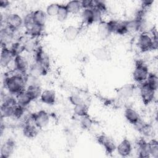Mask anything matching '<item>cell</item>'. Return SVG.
I'll return each mask as SVG.
<instances>
[{
    "mask_svg": "<svg viewBox=\"0 0 158 158\" xmlns=\"http://www.w3.org/2000/svg\"><path fill=\"white\" fill-rule=\"evenodd\" d=\"M27 83L26 77L22 74L12 75L5 78L4 85L6 89L12 94H17L24 90Z\"/></svg>",
    "mask_w": 158,
    "mask_h": 158,
    "instance_id": "6da1fadb",
    "label": "cell"
},
{
    "mask_svg": "<svg viewBox=\"0 0 158 158\" xmlns=\"http://www.w3.org/2000/svg\"><path fill=\"white\" fill-rule=\"evenodd\" d=\"M138 45L139 50L143 52L156 49L157 47V42L154 41L152 37L147 33L143 32L138 38Z\"/></svg>",
    "mask_w": 158,
    "mask_h": 158,
    "instance_id": "7a4b0ae2",
    "label": "cell"
},
{
    "mask_svg": "<svg viewBox=\"0 0 158 158\" xmlns=\"http://www.w3.org/2000/svg\"><path fill=\"white\" fill-rule=\"evenodd\" d=\"M149 73L148 66L141 60L136 61L133 72V78L135 81L139 83L146 81Z\"/></svg>",
    "mask_w": 158,
    "mask_h": 158,
    "instance_id": "3957f363",
    "label": "cell"
},
{
    "mask_svg": "<svg viewBox=\"0 0 158 158\" xmlns=\"http://www.w3.org/2000/svg\"><path fill=\"white\" fill-rule=\"evenodd\" d=\"M155 92L156 91L150 87L146 81L141 83L139 93L143 102L145 105H148L153 101L155 97Z\"/></svg>",
    "mask_w": 158,
    "mask_h": 158,
    "instance_id": "277c9868",
    "label": "cell"
},
{
    "mask_svg": "<svg viewBox=\"0 0 158 158\" xmlns=\"http://www.w3.org/2000/svg\"><path fill=\"white\" fill-rule=\"evenodd\" d=\"M31 118L38 128H43L49 123V115L44 110H41L31 115Z\"/></svg>",
    "mask_w": 158,
    "mask_h": 158,
    "instance_id": "5b68a950",
    "label": "cell"
},
{
    "mask_svg": "<svg viewBox=\"0 0 158 158\" xmlns=\"http://www.w3.org/2000/svg\"><path fill=\"white\" fill-rule=\"evenodd\" d=\"M96 139L98 143L104 148L107 154H112L116 150L117 146L115 141L110 137L104 134H101L97 136Z\"/></svg>",
    "mask_w": 158,
    "mask_h": 158,
    "instance_id": "8992f818",
    "label": "cell"
},
{
    "mask_svg": "<svg viewBox=\"0 0 158 158\" xmlns=\"http://www.w3.org/2000/svg\"><path fill=\"white\" fill-rule=\"evenodd\" d=\"M5 23L7 27L15 31L23 24V20L19 14L15 13H10L6 17Z\"/></svg>",
    "mask_w": 158,
    "mask_h": 158,
    "instance_id": "52a82bcc",
    "label": "cell"
},
{
    "mask_svg": "<svg viewBox=\"0 0 158 158\" xmlns=\"http://www.w3.org/2000/svg\"><path fill=\"white\" fill-rule=\"evenodd\" d=\"M34 53L35 62L40 64L47 69H49L50 66L49 57L43 48L38 46Z\"/></svg>",
    "mask_w": 158,
    "mask_h": 158,
    "instance_id": "ba28073f",
    "label": "cell"
},
{
    "mask_svg": "<svg viewBox=\"0 0 158 158\" xmlns=\"http://www.w3.org/2000/svg\"><path fill=\"white\" fill-rule=\"evenodd\" d=\"M107 22L108 27L111 33L123 35L128 33L124 22H119L115 20H110Z\"/></svg>",
    "mask_w": 158,
    "mask_h": 158,
    "instance_id": "9c48e42d",
    "label": "cell"
},
{
    "mask_svg": "<svg viewBox=\"0 0 158 158\" xmlns=\"http://www.w3.org/2000/svg\"><path fill=\"white\" fill-rule=\"evenodd\" d=\"M15 69L20 74H25L28 68V62L27 59L22 55L17 56L14 59Z\"/></svg>",
    "mask_w": 158,
    "mask_h": 158,
    "instance_id": "30bf717a",
    "label": "cell"
},
{
    "mask_svg": "<svg viewBox=\"0 0 158 158\" xmlns=\"http://www.w3.org/2000/svg\"><path fill=\"white\" fill-rule=\"evenodd\" d=\"M15 147V142L12 139L5 141L1 148V158H8L13 153Z\"/></svg>",
    "mask_w": 158,
    "mask_h": 158,
    "instance_id": "8fae6325",
    "label": "cell"
},
{
    "mask_svg": "<svg viewBox=\"0 0 158 158\" xmlns=\"http://www.w3.org/2000/svg\"><path fill=\"white\" fill-rule=\"evenodd\" d=\"M14 58L15 57L11 52L10 48H7L6 46H2L0 62L2 67H7L14 59Z\"/></svg>",
    "mask_w": 158,
    "mask_h": 158,
    "instance_id": "7c38bea8",
    "label": "cell"
},
{
    "mask_svg": "<svg viewBox=\"0 0 158 158\" xmlns=\"http://www.w3.org/2000/svg\"><path fill=\"white\" fill-rule=\"evenodd\" d=\"M117 153L122 157L128 156L132 151V146L130 141L127 139H123L117 146Z\"/></svg>",
    "mask_w": 158,
    "mask_h": 158,
    "instance_id": "4fadbf2b",
    "label": "cell"
},
{
    "mask_svg": "<svg viewBox=\"0 0 158 158\" xmlns=\"http://www.w3.org/2000/svg\"><path fill=\"white\" fill-rule=\"evenodd\" d=\"M37 128H38L35 125L33 120L31 122L30 120H27L23 127V133L27 138H35L38 133Z\"/></svg>",
    "mask_w": 158,
    "mask_h": 158,
    "instance_id": "5bb4252c",
    "label": "cell"
},
{
    "mask_svg": "<svg viewBox=\"0 0 158 158\" xmlns=\"http://www.w3.org/2000/svg\"><path fill=\"white\" fill-rule=\"evenodd\" d=\"M79 33H80L79 28L73 25H69L64 29L63 35L65 39L67 41H72L77 38Z\"/></svg>",
    "mask_w": 158,
    "mask_h": 158,
    "instance_id": "9a60e30c",
    "label": "cell"
},
{
    "mask_svg": "<svg viewBox=\"0 0 158 158\" xmlns=\"http://www.w3.org/2000/svg\"><path fill=\"white\" fill-rule=\"evenodd\" d=\"M138 154L141 158H148L151 156L149 143L141 139L138 143Z\"/></svg>",
    "mask_w": 158,
    "mask_h": 158,
    "instance_id": "2e32d148",
    "label": "cell"
},
{
    "mask_svg": "<svg viewBox=\"0 0 158 158\" xmlns=\"http://www.w3.org/2000/svg\"><path fill=\"white\" fill-rule=\"evenodd\" d=\"M31 14L34 23L43 27L44 26L48 17L46 12L41 9H38L32 12Z\"/></svg>",
    "mask_w": 158,
    "mask_h": 158,
    "instance_id": "e0dca14e",
    "label": "cell"
},
{
    "mask_svg": "<svg viewBox=\"0 0 158 158\" xmlns=\"http://www.w3.org/2000/svg\"><path fill=\"white\" fill-rule=\"evenodd\" d=\"M124 115L127 121L134 126L141 120L139 114L131 107H127L125 109Z\"/></svg>",
    "mask_w": 158,
    "mask_h": 158,
    "instance_id": "ac0fdd59",
    "label": "cell"
},
{
    "mask_svg": "<svg viewBox=\"0 0 158 158\" xmlns=\"http://www.w3.org/2000/svg\"><path fill=\"white\" fill-rule=\"evenodd\" d=\"M14 31L10 30L6 27L1 30V43L2 46H6V45L10 43L14 38Z\"/></svg>",
    "mask_w": 158,
    "mask_h": 158,
    "instance_id": "d6986e66",
    "label": "cell"
},
{
    "mask_svg": "<svg viewBox=\"0 0 158 158\" xmlns=\"http://www.w3.org/2000/svg\"><path fill=\"white\" fill-rule=\"evenodd\" d=\"M48 69L45 68L40 64L35 62L30 67V75L35 77L43 76L46 75Z\"/></svg>",
    "mask_w": 158,
    "mask_h": 158,
    "instance_id": "ffe728a7",
    "label": "cell"
},
{
    "mask_svg": "<svg viewBox=\"0 0 158 158\" xmlns=\"http://www.w3.org/2000/svg\"><path fill=\"white\" fill-rule=\"evenodd\" d=\"M17 104L25 107L33 101L30 94L25 90H23L15 95Z\"/></svg>",
    "mask_w": 158,
    "mask_h": 158,
    "instance_id": "44dd1931",
    "label": "cell"
},
{
    "mask_svg": "<svg viewBox=\"0 0 158 158\" xmlns=\"http://www.w3.org/2000/svg\"><path fill=\"white\" fill-rule=\"evenodd\" d=\"M40 99L43 103L48 105H52L56 101V94L52 90L46 89L42 92Z\"/></svg>",
    "mask_w": 158,
    "mask_h": 158,
    "instance_id": "7402d4cb",
    "label": "cell"
},
{
    "mask_svg": "<svg viewBox=\"0 0 158 158\" xmlns=\"http://www.w3.org/2000/svg\"><path fill=\"white\" fill-rule=\"evenodd\" d=\"M111 32L107 25V22L102 20L98 27V35L101 40H106L110 35Z\"/></svg>",
    "mask_w": 158,
    "mask_h": 158,
    "instance_id": "603a6c76",
    "label": "cell"
},
{
    "mask_svg": "<svg viewBox=\"0 0 158 158\" xmlns=\"http://www.w3.org/2000/svg\"><path fill=\"white\" fill-rule=\"evenodd\" d=\"M81 18L82 23L85 25H91L94 22L93 9H85L81 12Z\"/></svg>",
    "mask_w": 158,
    "mask_h": 158,
    "instance_id": "cb8c5ba5",
    "label": "cell"
},
{
    "mask_svg": "<svg viewBox=\"0 0 158 158\" xmlns=\"http://www.w3.org/2000/svg\"><path fill=\"white\" fill-rule=\"evenodd\" d=\"M26 91L30 94L33 101L40 98L43 92L40 85H29Z\"/></svg>",
    "mask_w": 158,
    "mask_h": 158,
    "instance_id": "d4e9b609",
    "label": "cell"
},
{
    "mask_svg": "<svg viewBox=\"0 0 158 158\" xmlns=\"http://www.w3.org/2000/svg\"><path fill=\"white\" fill-rule=\"evenodd\" d=\"M133 94V87L131 85H125L120 88L117 91L118 96L123 99H128Z\"/></svg>",
    "mask_w": 158,
    "mask_h": 158,
    "instance_id": "484cf974",
    "label": "cell"
},
{
    "mask_svg": "<svg viewBox=\"0 0 158 158\" xmlns=\"http://www.w3.org/2000/svg\"><path fill=\"white\" fill-rule=\"evenodd\" d=\"M65 6L69 13L72 14H78L81 9V1L77 0H73L68 2L65 4Z\"/></svg>",
    "mask_w": 158,
    "mask_h": 158,
    "instance_id": "4316f807",
    "label": "cell"
},
{
    "mask_svg": "<svg viewBox=\"0 0 158 158\" xmlns=\"http://www.w3.org/2000/svg\"><path fill=\"white\" fill-rule=\"evenodd\" d=\"M43 28L44 27L34 23L28 29H27V32L31 36V38H36L39 37L42 34Z\"/></svg>",
    "mask_w": 158,
    "mask_h": 158,
    "instance_id": "83f0119b",
    "label": "cell"
},
{
    "mask_svg": "<svg viewBox=\"0 0 158 158\" xmlns=\"http://www.w3.org/2000/svg\"><path fill=\"white\" fill-rule=\"evenodd\" d=\"M93 55L99 60H106L109 57V52L105 48H98L93 50Z\"/></svg>",
    "mask_w": 158,
    "mask_h": 158,
    "instance_id": "f1b7e54d",
    "label": "cell"
},
{
    "mask_svg": "<svg viewBox=\"0 0 158 158\" xmlns=\"http://www.w3.org/2000/svg\"><path fill=\"white\" fill-rule=\"evenodd\" d=\"M15 106H12L4 103H2L1 106V118H9L13 116Z\"/></svg>",
    "mask_w": 158,
    "mask_h": 158,
    "instance_id": "f546056e",
    "label": "cell"
},
{
    "mask_svg": "<svg viewBox=\"0 0 158 158\" xmlns=\"http://www.w3.org/2000/svg\"><path fill=\"white\" fill-rule=\"evenodd\" d=\"M23 46L25 51L27 52H35L38 46H37V43L35 38H31L25 41L23 43Z\"/></svg>",
    "mask_w": 158,
    "mask_h": 158,
    "instance_id": "4dcf8cb0",
    "label": "cell"
},
{
    "mask_svg": "<svg viewBox=\"0 0 158 158\" xmlns=\"http://www.w3.org/2000/svg\"><path fill=\"white\" fill-rule=\"evenodd\" d=\"M73 112L75 115L81 117L88 114V107L83 102L78 105L75 106L73 108Z\"/></svg>",
    "mask_w": 158,
    "mask_h": 158,
    "instance_id": "1f68e13d",
    "label": "cell"
},
{
    "mask_svg": "<svg viewBox=\"0 0 158 158\" xmlns=\"http://www.w3.org/2000/svg\"><path fill=\"white\" fill-rule=\"evenodd\" d=\"M146 82L154 90L156 91L158 87V77L156 73H149Z\"/></svg>",
    "mask_w": 158,
    "mask_h": 158,
    "instance_id": "d6a6232c",
    "label": "cell"
},
{
    "mask_svg": "<svg viewBox=\"0 0 158 158\" xmlns=\"http://www.w3.org/2000/svg\"><path fill=\"white\" fill-rule=\"evenodd\" d=\"M11 52H12L14 57L17 56L21 55V54L25 51L23 43H22L20 42H15L13 43L10 48Z\"/></svg>",
    "mask_w": 158,
    "mask_h": 158,
    "instance_id": "836d02e7",
    "label": "cell"
},
{
    "mask_svg": "<svg viewBox=\"0 0 158 158\" xmlns=\"http://www.w3.org/2000/svg\"><path fill=\"white\" fill-rule=\"evenodd\" d=\"M69 12L66 8V6L65 5H60V6H59V9L58 10V12H57V14L56 15L57 19L60 22H65L68 16H69Z\"/></svg>",
    "mask_w": 158,
    "mask_h": 158,
    "instance_id": "e575fe53",
    "label": "cell"
},
{
    "mask_svg": "<svg viewBox=\"0 0 158 158\" xmlns=\"http://www.w3.org/2000/svg\"><path fill=\"white\" fill-rule=\"evenodd\" d=\"M93 124V121L92 118L88 115L81 117L80 118V125L82 128L84 130H89Z\"/></svg>",
    "mask_w": 158,
    "mask_h": 158,
    "instance_id": "d590c367",
    "label": "cell"
},
{
    "mask_svg": "<svg viewBox=\"0 0 158 158\" xmlns=\"http://www.w3.org/2000/svg\"><path fill=\"white\" fill-rule=\"evenodd\" d=\"M59 6L60 4L57 3H52L48 6L46 10L47 15L50 17L56 16L58 12V10L59 9Z\"/></svg>",
    "mask_w": 158,
    "mask_h": 158,
    "instance_id": "8d00e7d4",
    "label": "cell"
},
{
    "mask_svg": "<svg viewBox=\"0 0 158 158\" xmlns=\"http://www.w3.org/2000/svg\"><path fill=\"white\" fill-rule=\"evenodd\" d=\"M150 155L151 156L157 158L158 157V143L156 140L152 139L149 142Z\"/></svg>",
    "mask_w": 158,
    "mask_h": 158,
    "instance_id": "74e56055",
    "label": "cell"
},
{
    "mask_svg": "<svg viewBox=\"0 0 158 158\" xmlns=\"http://www.w3.org/2000/svg\"><path fill=\"white\" fill-rule=\"evenodd\" d=\"M93 8L99 9L102 13H104L107 10V7L105 2L100 0H93Z\"/></svg>",
    "mask_w": 158,
    "mask_h": 158,
    "instance_id": "f35d334b",
    "label": "cell"
},
{
    "mask_svg": "<svg viewBox=\"0 0 158 158\" xmlns=\"http://www.w3.org/2000/svg\"><path fill=\"white\" fill-rule=\"evenodd\" d=\"M69 99L70 102L74 106L84 102L83 99L80 97V95L77 94H72L69 96Z\"/></svg>",
    "mask_w": 158,
    "mask_h": 158,
    "instance_id": "ab89813d",
    "label": "cell"
},
{
    "mask_svg": "<svg viewBox=\"0 0 158 158\" xmlns=\"http://www.w3.org/2000/svg\"><path fill=\"white\" fill-rule=\"evenodd\" d=\"M25 112V107L19 105H17L14 109L13 117L15 118H20Z\"/></svg>",
    "mask_w": 158,
    "mask_h": 158,
    "instance_id": "60d3db41",
    "label": "cell"
},
{
    "mask_svg": "<svg viewBox=\"0 0 158 158\" xmlns=\"http://www.w3.org/2000/svg\"><path fill=\"white\" fill-rule=\"evenodd\" d=\"M93 15H94V22H101L102 20V13L98 9H96V8H93Z\"/></svg>",
    "mask_w": 158,
    "mask_h": 158,
    "instance_id": "b9f144b4",
    "label": "cell"
},
{
    "mask_svg": "<svg viewBox=\"0 0 158 158\" xmlns=\"http://www.w3.org/2000/svg\"><path fill=\"white\" fill-rule=\"evenodd\" d=\"M81 8L85 9H93V0H83L81 1Z\"/></svg>",
    "mask_w": 158,
    "mask_h": 158,
    "instance_id": "7bdbcfd3",
    "label": "cell"
},
{
    "mask_svg": "<svg viewBox=\"0 0 158 158\" xmlns=\"http://www.w3.org/2000/svg\"><path fill=\"white\" fill-rule=\"evenodd\" d=\"M154 1L153 0H145V1H141V9H144V10H146L148 9L149 7H151L152 6V4H153Z\"/></svg>",
    "mask_w": 158,
    "mask_h": 158,
    "instance_id": "ee69618b",
    "label": "cell"
},
{
    "mask_svg": "<svg viewBox=\"0 0 158 158\" xmlns=\"http://www.w3.org/2000/svg\"><path fill=\"white\" fill-rule=\"evenodd\" d=\"M10 4L9 1L6 0H1L0 1V7L1 8H6Z\"/></svg>",
    "mask_w": 158,
    "mask_h": 158,
    "instance_id": "f6af8a7d",
    "label": "cell"
}]
</instances>
